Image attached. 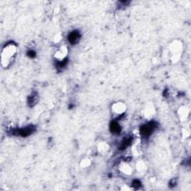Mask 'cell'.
<instances>
[{
	"mask_svg": "<svg viewBox=\"0 0 191 191\" xmlns=\"http://www.w3.org/2000/svg\"><path fill=\"white\" fill-rule=\"evenodd\" d=\"M28 56L31 57V58H34V57H35V55H36V53H35L34 51L28 52Z\"/></svg>",
	"mask_w": 191,
	"mask_h": 191,
	"instance_id": "obj_10",
	"label": "cell"
},
{
	"mask_svg": "<svg viewBox=\"0 0 191 191\" xmlns=\"http://www.w3.org/2000/svg\"><path fill=\"white\" fill-rule=\"evenodd\" d=\"M131 142V137H128V138L124 139V140H122V142L121 143L120 146H119V149H120V150H123V149H126V148H127L128 146L130 145Z\"/></svg>",
	"mask_w": 191,
	"mask_h": 191,
	"instance_id": "obj_7",
	"label": "cell"
},
{
	"mask_svg": "<svg viewBox=\"0 0 191 191\" xmlns=\"http://www.w3.org/2000/svg\"><path fill=\"white\" fill-rule=\"evenodd\" d=\"M112 110H113V112L115 113L114 114H117L118 116L122 115L125 112V110H126V106L123 103L117 102L113 105Z\"/></svg>",
	"mask_w": 191,
	"mask_h": 191,
	"instance_id": "obj_4",
	"label": "cell"
},
{
	"mask_svg": "<svg viewBox=\"0 0 191 191\" xmlns=\"http://www.w3.org/2000/svg\"><path fill=\"white\" fill-rule=\"evenodd\" d=\"M35 128L34 126H27V127H26V128H20V129L15 130V131H14L13 132H12V134H13V135H19V136H22V137H27V136H29V135H31V134L35 131Z\"/></svg>",
	"mask_w": 191,
	"mask_h": 191,
	"instance_id": "obj_2",
	"label": "cell"
},
{
	"mask_svg": "<svg viewBox=\"0 0 191 191\" xmlns=\"http://www.w3.org/2000/svg\"><path fill=\"white\" fill-rule=\"evenodd\" d=\"M133 186L135 187H139L140 186V182L138 181V180H135L133 181Z\"/></svg>",
	"mask_w": 191,
	"mask_h": 191,
	"instance_id": "obj_9",
	"label": "cell"
},
{
	"mask_svg": "<svg viewBox=\"0 0 191 191\" xmlns=\"http://www.w3.org/2000/svg\"><path fill=\"white\" fill-rule=\"evenodd\" d=\"M80 38H81V35L77 31H73L72 33L69 34L68 37V40L71 44H78V41L80 40Z\"/></svg>",
	"mask_w": 191,
	"mask_h": 191,
	"instance_id": "obj_5",
	"label": "cell"
},
{
	"mask_svg": "<svg viewBox=\"0 0 191 191\" xmlns=\"http://www.w3.org/2000/svg\"><path fill=\"white\" fill-rule=\"evenodd\" d=\"M37 95L36 93L35 94V95H31L30 96L29 98V100H28V103H29V105H31V106H33V105H35L37 103Z\"/></svg>",
	"mask_w": 191,
	"mask_h": 191,
	"instance_id": "obj_8",
	"label": "cell"
},
{
	"mask_svg": "<svg viewBox=\"0 0 191 191\" xmlns=\"http://www.w3.org/2000/svg\"><path fill=\"white\" fill-rule=\"evenodd\" d=\"M17 53V46L14 42L8 43L2 52V63L4 67H8L13 63Z\"/></svg>",
	"mask_w": 191,
	"mask_h": 191,
	"instance_id": "obj_1",
	"label": "cell"
},
{
	"mask_svg": "<svg viewBox=\"0 0 191 191\" xmlns=\"http://www.w3.org/2000/svg\"><path fill=\"white\" fill-rule=\"evenodd\" d=\"M155 128V122H149L148 124L144 125L140 128V133L143 135V137H148L150 136L151 134L152 133Z\"/></svg>",
	"mask_w": 191,
	"mask_h": 191,
	"instance_id": "obj_3",
	"label": "cell"
},
{
	"mask_svg": "<svg viewBox=\"0 0 191 191\" xmlns=\"http://www.w3.org/2000/svg\"><path fill=\"white\" fill-rule=\"evenodd\" d=\"M110 129L112 133L115 134V135H118L121 132V127L119 126V125L115 121L112 122L110 125Z\"/></svg>",
	"mask_w": 191,
	"mask_h": 191,
	"instance_id": "obj_6",
	"label": "cell"
}]
</instances>
